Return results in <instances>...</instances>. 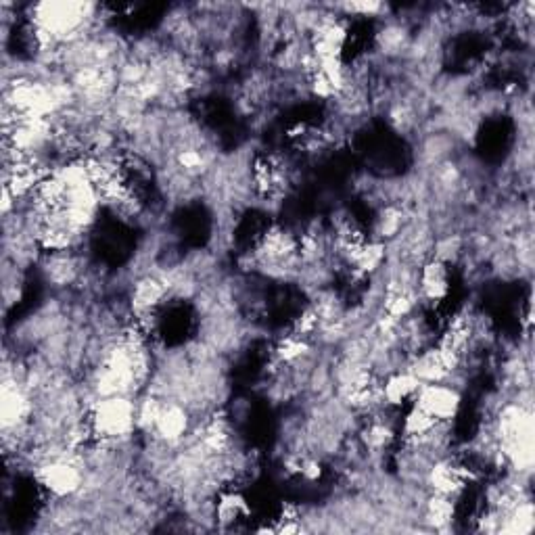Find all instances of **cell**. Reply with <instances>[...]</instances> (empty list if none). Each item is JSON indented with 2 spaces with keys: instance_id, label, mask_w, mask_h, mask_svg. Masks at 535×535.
Instances as JSON below:
<instances>
[{
  "instance_id": "obj_4",
  "label": "cell",
  "mask_w": 535,
  "mask_h": 535,
  "mask_svg": "<svg viewBox=\"0 0 535 535\" xmlns=\"http://www.w3.org/2000/svg\"><path fill=\"white\" fill-rule=\"evenodd\" d=\"M412 404L431 414L437 423H452L462 408V393L448 383H421Z\"/></svg>"
},
{
  "instance_id": "obj_2",
  "label": "cell",
  "mask_w": 535,
  "mask_h": 535,
  "mask_svg": "<svg viewBox=\"0 0 535 535\" xmlns=\"http://www.w3.org/2000/svg\"><path fill=\"white\" fill-rule=\"evenodd\" d=\"M86 418L95 439L109 446L122 444L134 429H138L136 402H132L130 395H109V398L95 400L90 404Z\"/></svg>"
},
{
  "instance_id": "obj_1",
  "label": "cell",
  "mask_w": 535,
  "mask_h": 535,
  "mask_svg": "<svg viewBox=\"0 0 535 535\" xmlns=\"http://www.w3.org/2000/svg\"><path fill=\"white\" fill-rule=\"evenodd\" d=\"M498 448L510 469L519 475L533 467V414L523 404L504 406L494 429Z\"/></svg>"
},
{
  "instance_id": "obj_7",
  "label": "cell",
  "mask_w": 535,
  "mask_h": 535,
  "mask_svg": "<svg viewBox=\"0 0 535 535\" xmlns=\"http://www.w3.org/2000/svg\"><path fill=\"white\" fill-rule=\"evenodd\" d=\"M418 387H421V381H418L408 368L393 370V372H389V375L385 377V381L381 383L383 404L393 408V410H398L406 402H412Z\"/></svg>"
},
{
  "instance_id": "obj_6",
  "label": "cell",
  "mask_w": 535,
  "mask_h": 535,
  "mask_svg": "<svg viewBox=\"0 0 535 535\" xmlns=\"http://www.w3.org/2000/svg\"><path fill=\"white\" fill-rule=\"evenodd\" d=\"M191 431V414L180 402H164L157 421L153 425V435L166 446L180 444Z\"/></svg>"
},
{
  "instance_id": "obj_5",
  "label": "cell",
  "mask_w": 535,
  "mask_h": 535,
  "mask_svg": "<svg viewBox=\"0 0 535 535\" xmlns=\"http://www.w3.org/2000/svg\"><path fill=\"white\" fill-rule=\"evenodd\" d=\"M418 299L427 301V304H441L450 295V264L429 258L418 268V281H416Z\"/></svg>"
},
{
  "instance_id": "obj_10",
  "label": "cell",
  "mask_w": 535,
  "mask_h": 535,
  "mask_svg": "<svg viewBox=\"0 0 535 535\" xmlns=\"http://www.w3.org/2000/svg\"><path fill=\"white\" fill-rule=\"evenodd\" d=\"M454 519H456V502H454V498L431 492V496L425 502V521L435 529H444Z\"/></svg>"
},
{
  "instance_id": "obj_3",
  "label": "cell",
  "mask_w": 535,
  "mask_h": 535,
  "mask_svg": "<svg viewBox=\"0 0 535 535\" xmlns=\"http://www.w3.org/2000/svg\"><path fill=\"white\" fill-rule=\"evenodd\" d=\"M36 481L51 498H72L84 487L82 462L72 456L46 458L36 467Z\"/></svg>"
},
{
  "instance_id": "obj_8",
  "label": "cell",
  "mask_w": 535,
  "mask_h": 535,
  "mask_svg": "<svg viewBox=\"0 0 535 535\" xmlns=\"http://www.w3.org/2000/svg\"><path fill=\"white\" fill-rule=\"evenodd\" d=\"M214 515L222 527H235L239 521L251 517V506L241 492L228 490L220 494Z\"/></svg>"
},
{
  "instance_id": "obj_11",
  "label": "cell",
  "mask_w": 535,
  "mask_h": 535,
  "mask_svg": "<svg viewBox=\"0 0 535 535\" xmlns=\"http://www.w3.org/2000/svg\"><path fill=\"white\" fill-rule=\"evenodd\" d=\"M335 9L343 11V17H350V15H358V17H379L383 11H387L385 5L381 3H345V5H337Z\"/></svg>"
},
{
  "instance_id": "obj_9",
  "label": "cell",
  "mask_w": 535,
  "mask_h": 535,
  "mask_svg": "<svg viewBox=\"0 0 535 535\" xmlns=\"http://www.w3.org/2000/svg\"><path fill=\"white\" fill-rule=\"evenodd\" d=\"M439 423L431 414H427L423 408H418L416 404L410 406V410L404 414L402 421V437L404 444H414V441H421L427 437Z\"/></svg>"
}]
</instances>
